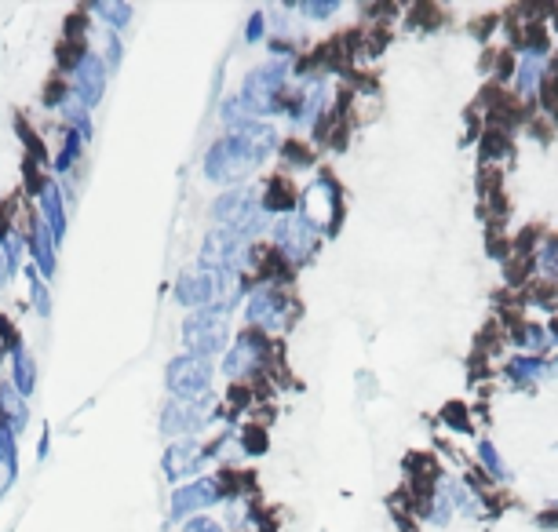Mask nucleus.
<instances>
[{"mask_svg":"<svg viewBox=\"0 0 558 532\" xmlns=\"http://www.w3.org/2000/svg\"><path fill=\"white\" fill-rule=\"evenodd\" d=\"M281 150V135L274 124L267 121H245L238 128H227V135H219L216 143L205 150L201 172L208 183L223 186H245L248 175L259 172V164Z\"/></svg>","mask_w":558,"mask_h":532,"instance_id":"f257e3e1","label":"nucleus"},{"mask_svg":"<svg viewBox=\"0 0 558 532\" xmlns=\"http://www.w3.org/2000/svg\"><path fill=\"white\" fill-rule=\"evenodd\" d=\"M289 70H292L289 59H267V62H259L256 70L245 73L241 92L234 95L241 113H245V121H259V117L278 113L281 95L289 88Z\"/></svg>","mask_w":558,"mask_h":532,"instance_id":"f03ea898","label":"nucleus"},{"mask_svg":"<svg viewBox=\"0 0 558 532\" xmlns=\"http://www.w3.org/2000/svg\"><path fill=\"white\" fill-rule=\"evenodd\" d=\"M296 314H300V303L289 296V288H274V285H259L248 292L245 299V321L252 332L259 336H285L292 325H296Z\"/></svg>","mask_w":558,"mask_h":532,"instance_id":"7ed1b4c3","label":"nucleus"},{"mask_svg":"<svg viewBox=\"0 0 558 532\" xmlns=\"http://www.w3.org/2000/svg\"><path fill=\"white\" fill-rule=\"evenodd\" d=\"M300 219L310 226V230H318V234H336V226H340V215H343V197H340V186L332 179L329 172L314 175L307 186H303L300 201Z\"/></svg>","mask_w":558,"mask_h":532,"instance_id":"20e7f679","label":"nucleus"},{"mask_svg":"<svg viewBox=\"0 0 558 532\" xmlns=\"http://www.w3.org/2000/svg\"><path fill=\"white\" fill-rule=\"evenodd\" d=\"M270 361H274L270 339L252 332V328H245V332L227 347V354H223V376H227L230 383H248V387H252V383L270 369Z\"/></svg>","mask_w":558,"mask_h":532,"instance_id":"39448f33","label":"nucleus"},{"mask_svg":"<svg viewBox=\"0 0 558 532\" xmlns=\"http://www.w3.org/2000/svg\"><path fill=\"white\" fill-rule=\"evenodd\" d=\"M183 347L194 358L212 361L216 354H227L230 347V314L223 310H194L183 321Z\"/></svg>","mask_w":558,"mask_h":532,"instance_id":"423d86ee","label":"nucleus"},{"mask_svg":"<svg viewBox=\"0 0 558 532\" xmlns=\"http://www.w3.org/2000/svg\"><path fill=\"white\" fill-rule=\"evenodd\" d=\"M212 379H216L212 361L194 358V354H179L165 369V387L172 401H208L212 398Z\"/></svg>","mask_w":558,"mask_h":532,"instance_id":"0eeeda50","label":"nucleus"},{"mask_svg":"<svg viewBox=\"0 0 558 532\" xmlns=\"http://www.w3.org/2000/svg\"><path fill=\"white\" fill-rule=\"evenodd\" d=\"M216 398L208 401H165V409H161V434L172 441H186V438H201L212 423H216Z\"/></svg>","mask_w":558,"mask_h":532,"instance_id":"6e6552de","label":"nucleus"},{"mask_svg":"<svg viewBox=\"0 0 558 532\" xmlns=\"http://www.w3.org/2000/svg\"><path fill=\"white\" fill-rule=\"evenodd\" d=\"M318 245H321V234L310 230L300 215H278L270 223V248H278L292 266L310 263V259L318 256Z\"/></svg>","mask_w":558,"mask_h":532,"instance_id":"1a4fd4ad","label":"nucleus"},{"mask_svg":"<svg viewBox=\"0 0 558 532\" xmlns=\"http://www.w3.org/2000/svg\"><path fill=\"white\" fill-rule=\"evenodd\" d=\"M219 503H227V496H223L219 478L212 474V478H194V481H186V485H179V489L172 492V500H168V514H172L176 522H186V518L212 511Z\"/></svg>","mask_w":558,"mask_h":532,"instance_id":"9d476101","label":"nucleus"},{"mask_svg":"<svg viewBox=\"0 0 558 532\" xmlns=\"http://www.w3.org/2000/svg\"><path fill=\"white\" fill-rule=\"evenodd\" d=\"M66 81H70V92L77 95V99H81L88 110H95V106L103 103L106 81H110V70H106V62L99 59V55L84 52L81 59H77V66L66 73Z\"/></svg>","mask_w":558,"mask_h":532,"instance_id":"9b49d317","label":"nucleus"},{"mask_svg":"<svg viewBox=\"0 0 558 532\" xmlns=\"http://www.w3.org/2000/svg\"><path fill=\"white\" fill-rule=\"evenodd\" d=\"M208 441L201 438H186V441H172L165 449V460H161V471H165L168 481H194L197 471L208 467Z\"/></svg>","mask_w":558,"mask_h":532,"instance_id":"f8f14e48","label":"nucleus"},{"mask_svg":"<svg viewBox=\"0 0 558 532\" xmlns=\"http://www.w3.org/2000/svg\"><path fill=\"white\" fill-rule=\"evenodd\" d=\"M37 201V219H41L48 230H52L55 241H66V230H70V219H66V194H62V186L55 183V179H48V183L41 186V194L33 197Z\"/></svg>","mask_w":558,"mask_h":532,"instance_id":"ddd939ff","label":"nucleus"},{"mask_svg":"<svg viewBox=\"0 0 558 532\" xmlns=\"http://www.w3.org/2000/svg\"><path fill=\"white\" fill-rule=\"evenodd\" d=\"M84 48L92 55H99V59L106 62V70H117V66H121V33H114L110 26H103V22L88 19V26H84Z\"/></svg>","mask_w":558,"mask_h":532,"instance_id":"4468645a","label":"nucleus"},{"mask_svg":"<svg viewBox=\"0 0 558 532\" xmlns=\"http://www.w3.org/2000/svg\"><path fill=\"white\" fill-rule=\"evenodd\" d=\"M26 423H30V405H26V398L11 387L8 379H0V427L19 438L22 430H26Z\"/></svg>","mask_w":558,"mask_h":532,"instance_id":"2eb2a0df","label":"nucleus"},{"mask_svg":"<svg viewBox=\"0 0 558 532\" xmlns=\"http://www.w3.org/2000/svg\"><path fill=\"white\" fill-rule=\"evenodd\" d=\"M8 358H11V376H8V383H11L15 390H19L22 398H30L33 390H37V361H33L30 347L22 343V347L11 350Z\"/></svg>","mask_w":558,"mask_h":532,"instance_id":"dca6fc26","label":"nucleus"},{"mask_svg":"<svg viewBox=\"0 0 558 532\" xmlns=\"http://www.w3.org/2000/svg\"><path fill=\"white\" fill-rule=\"evenodd\" d=\"M88 19L103 22V26H110L114 33H124L128 30V22H132L135 11L128 8V4H114V0H99V4H88V8H81Z\"/></svg>","mask_w":558,"mask_h":532,"instance_id":"f3484780","label":"nucleus"},{"mask_svg":"<svg viewBox=\"0 0 558 532\" xmlns=\"http://www.w3.org/2000/svg\"><path fill=\"white\" fill-rule=\"evenodd\" d=\"M30 303H33V310H37V318L41 321L52 318V288H48V281H44L33 266H30Z\"/></svg>","mask_w":558,"mask_h":532,"instance_id":"a211bd4d","label":"nucleus"},{"mask_svg":"<svg viewBox=\"0 0 558 532\" xmlns=\"http://www.w3.org/2000/svg\"><path fill=\"white\" fill-rule=\"evenodd\" d=\"M238 449L245 456H263L267 452V427H259V423H245L238 430Z\"/></svg>","mask_w":558,"mask_h":532,"instance_id":"6ab92c4d","label":"nucleus"},{"mask_svg":"<svg viewBox=\"0 0 558 532\" xmlns=\"http://www.w3.org/2000/svg\"><path fill=\"white\" fill-rule=\"evenodd\" d=\"M278 154L285 157V164H289V168H310V164H314V154H310L303 143H281Z\"/></svg>","mask_w":558,"mask_h":532,"instance_id":"aec40b11","label":"nucleus"},{"mask_svg":"<svg viewBox=\"0 0 558 532\" xmlns=\"http://www.w3.org/2000/svg\"><path fill=\"white\" fill-rule=\"evenodd\" d=\"M507 376L515 379V383H533V379L544 376V369H540L537 361H526V358H518L507 365Z\"/></svg>","mask_w":558,"mask_h":532,"instance_id":"412c9836","label":"nucleus"},{"mask_svg":"<svg viewBox=\"0 0 558 532\" xmlns=\"http://www.w3.org/2000/svg\"><path fill=\"white\" fill-rule=\"evenodd\" d=\"M537 81H540V59L537 55H529L522 62V73H518V92H537Z\"/></svg>","mask_w":558,"mask_h":532,"instance_id":"4be33fe9","label":"nucleus"},{"mask_svg":"<svg viewBox=\"0 0 558 532\" xmlns=\"http://www.w3.org/2000/svg\"><path fill=\"white\" fill-rule=\"evenodd\" d=\"M478 456H482V463H486V471L489 474H496V478H504V460H500V456H496V449H493V441H478Z\"/></svg>","mask_w":558,"mask_h":532,"instance_id":"5701e85b","label":"nucleus"},{"mask_svg":"<svg viewBox=\"0 0 558 532\" xmlns=\"http://www.w3.org/2000/svg\"><path fill=\"white\" fill-rule=\"evenodd\" d=\"M183 532H227V525L219 518H208V514H194L183 522Z\"/></svg>","mask_w":558,"mask_h":532,"instance_id":"b1692460","label":"nucleus"},{"mask_svg":"<svg viewBox=\"0 0 558 532\" xmlns=\"http://www.w3.org/2000/svg\"><path fill=\"white\" fill-rule=\"evenodd\" d=\"M296 11H300L303 19H329V15L340 11V4H336V0H332V4H300Z\"/></svg>","mask_w":558,"mask_h":532,"instance_id":"393cba45","label":"nucleus"},{"mask_svg":"<svg viewBox=\"0 0 558 532\" xmlns=\"http://www.w3.org/2000/svg\"><path fill=\"white\" fill-rule=\"evenodd\" d=\"M263 26H267V15H263V11H256V15H252V19H248V30H245V41L248 44H259L263 41Z\"/></svg>","mask_w":558,"mask_h":532,"instance_id":"a878e982","label":"nucleus"},{"mask_svg":"<svg viewBox=\"0 0 558 532\" xmlns=\"http://www.w3.org/2000/svg\"><path fill=\"white\" fill-rule=\"evenodd\" d=\"M442 420L449 423V427H456V430H467V416H464V405H449V409L442 412Z\"/></svg>","mask_w":558,"mask_h":532,"instance_id":"bb28decb","label":"nucleus"},{"mask_svg":"<svg viewBox=\"0 0 558 532\" xmlns=\"http://www.w3.org/2000/svg\"><path fill=\"white\" fill-rule=\"evenodd\" d=\"M526 343H529V347H544V343H548V336H544V332H540V328L537 325H529L526 328Z\"/></svg>","mask_w":558,"mask_h":532,"instance_id":"cd10ccee","label":"nucleus"},{"mask_svg":"<svg viewBox=\"0 0 558 532\" xmlns=\"http://www.w3.org/2000/svg\"><path fill=\"white\" fill-rule=\"evenodd\" d=\"M544 266H548V270H558V241L544 252Z\"/></svg>","mask_w":558,"mask_h":532,"instance_id":"c85d7f7f","label":"nucleus"},{"mask_svg":"<svg viewBox=\"0 0 558 532\" xmlns=\"http://www.w3.org/2000/svg\"><path fill=\"white\" fill-rule=\"evenodd\" d=\"M4 358H8V354H4V347H0V361H4Z\"/></svg>","mask_w":558,"mask_h":532,"instance_id":"c756f323","label":"nucleus"},{"mask_svg":"<svg viewBox=\"0 0 558 532\" xmlns=\"http://www.w3.org/2000/svg\"><path fill=\"white\" fill-rule=\"evenodd\" d=\"M555 369H558V361H555Z\"/></svg>","mask_w":558,"mask_h":532,"instance_id":"7c9ffc66","label":"nucleus"},{"mask_svg":"<svg viewBox=\"0 0 558 532\" xmlns=\"http://www.w3.org/2000/svg\"><path fill=\"white\" fill-rule=\"evenodd\" d=\"M555 332H558V325H555Z\"/></svg>","mask_w":558,"mask_h":532,"instance_id":"2f4dec72","label":"nucleus"}]
</instances>
